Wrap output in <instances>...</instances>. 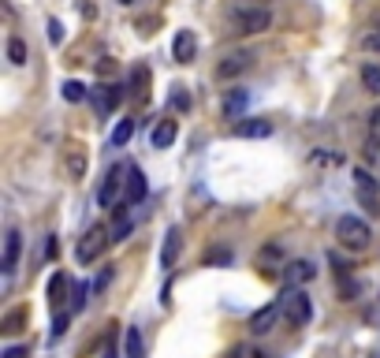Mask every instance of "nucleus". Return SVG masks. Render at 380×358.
<instances>
[{
  "instance_id": "1",
  "label": "nucleus",
  "mask_w": 380,
  "mask_h": 358,
  "mask_svg": "<svg viewBox=\"0 0 380 358\" xmlns=\"http://www.w3.org/2000/svg\"><path fill=\"white\" fill-rule=\"evenodd\" d=\"M336 239H339L343 250H369V243H373V228H369L361 217H339Z\"/></svg>"
},
{
  "instance_id": "2",
  "label": "nucleus",
  "mask_w": 380,
  "mask_h": 358,
  "mask_svg": "<svg viewBox=\"0 0 380 358\" xmlns=\"http://www.w3.org/2000/svg\"><path fill=\"white\" fill-rule=\"evenodd\" d=\"M231 26L239 34H265L272 30V12L268 8H231Z\"/></svg>"
},
{
  "instance_id": "3",
  "label": "nucleus",
  "mask_w": 380,
  "mask_h": 358,
  "mask_svg": "<svg viewBox=\"0 0 380 358\" xmlns=\"http://www.w3.org/2000/svg\"><path fill=\"white\" fill-rule=\"evenodd\" d=\"M354 195H358V201H361V209H366V213H380V183L369 176L366 168H358L354 172Z\"/></svg>"
},
{
  "instance_id": "4",
  "label": "nucleus",
  "mask_w": 380,
  "mask_h": 358,
  "mask_svg": "<svg viewBox=\"0 0 380 358\" xmlns=\"http://www.w3.org/2000/svg\"><path fill=\"white\" fill-rule=\"evenodd\" d=\"M283 314H287V321H291L294 328H302L306 321L313 317V306H310V295L306 291H299V288H291L283 295Z\"/></svg>"
},
{
  "instance_id": "5",
  "label": "nucleus",
  "mask_w": 380,
  "mask_h": 358,
  "mask_svg": "<svg viewBox=\"0 0 380 358\" xmlns=\"http://www.w3.org/2000/svg\"><path fill=\"white\" fill-rule=\"evenodd\" d=\"M90 97H94L97 112H101V116H108V112H112V108L119 105V101L127 97V86H123V82H101V86L90 90Z\"/></svg>"
},
{
  "instance_id": "6",
  "label": "nucleus",
  "mask_w": 380,
  "mask_h": 358,
  "mask_svg": "<svg viewBox=\"0 0 380 358\" xmlns=\"http://www.w3.org/2000/svg\"><path fill=\"white\" fill-rule=\"evenodd\" d=\"M112 243L108 239V232H105V224H94L86 235H82V243H79V261L86 265V261H94V258H101L105 254V246Z\"/></svg>"
},
{
  "instance_id": "7",
  "label": "nucleus",
  "mask_w": 380,
  "mask_h": 358,
  "mask_svg": "<svg viewBox=\"0 0 380 358\" xmlns=\"http://www.w3.org/2000/svg\"><path fill=\"white\" fill-rule=\"evenodd\" d=\"M123 187H127V164H112L108 176H105V183H101V190H97V201H101V206H116V195Z\"/></svg>"
},
{
  "instance_id": "8",
  "label": "nucleus",
  "mask_w": 380,
  "mask_h": 358,
  "mask_svg": "<svg viewBox=\"0 0 380 358\" xmlns=\"http://www.w3.org/2000/svg\"><path fill=\"white\" fill-rule=\"evenodd\" d=\"M231 135H235V139H268V135H272V119L246 116V119H239V123H231Z\"/></svg>"
},
{
  "instance_id": "9",
  "label": "nucleus",
  "mask_w": 380,
  "mask_h": 358,
  "mask_svg": "<svg viewBox=\"0 0 380 358\" xmlns=\"http://www.w3.org/2000/svg\"><path fill=\"white\" fill-rule=\"evenodd\" d=\"M19 254H23V235H19V228H8L4 232V258H0V272H4V277L15 272Z\"/></svg>"
},
{
  "instance_id": "10",
  "label": "nucleus",
  "mask_w": 380,
  "mask_h": 358,
  "mask_svg": "<svg viewBox=\"0 0 380 358\" xmlns=\"http://www.w3.org/2000/svg\"><path fill=\"white\" fill-rule=\"evenodd\" d=\"M280 314H283V299H276V302H268V306H261L254 317H250V332H254V336H265L268 328L276 325V317H280Z\"/></svg>"
},
{
  "instance_id": "11",
  "label": "nucleus",
  "mask_w": 380,
  "mask_h": 358,
  "mask_svg": "<svg viewBox=\"0 0 380 358\" xmlns=\"http://www.w3.org/2000/svg\"><path fill=\"white\" fill-rule=\"evenodd\" d=\"M250 63H254L250 52H228V57L217 63V75L220 79H239L243 71H250Z\"/></svg>"
},
{
  "instance_id": "12",
  "label": "nucleus",
  "mask_w": 380,
  "mask_h": 358,
  "mask_svg": "<svg viewBox=\"0 0 380 358\" xmlns=\"http://www.w3.org/2000/svg\"><path fill=\"white\" fill-rule=\"evenodd\" d=\"M146 195H150V187H146V176L138 164H127V187H123V201H131V206H138Z\"/></svg>"
},
{
  "instance_id": "13",
  "label": "nucleus",
  "mask_w": 380,
  "mask_h": 358,
  "mask_svg": "<svg viewBox=\"0 0 380 358\" xmlns=\"http://www.w3.org/2000/svg\"><path fill=\"white\" fill-rule=\"evenodd\" d=\"M172 57L179 63H194V57H198V38H194V30H179V34H175Z\"/></svg>"
},
{
  "instance_id": "14",
  "label": "nucleus",
  "mask_w": 380,
  "mask_h": 358,
  "mask_svg": "<svg viewBox=\"0 0 380 358\" xmlns=\"http://www.w3.org/2000/svg\"><path fill=\"white\" fill-rule=\"evenodd\" d=\"M246 105H250V94H246V90H228V97H224V119H235V123H239V119H246L243 112H246Z\"/></svg>"
},
{
  "instance_id": "15",
  "label": "nucleus",
  "mask_w": 380,
  "mask_h": 358,
  "mask_svg": "<svg viewBox=\"0 0 380 358\" xmlns=\"http://www.w3.org/2000/svg\"><path fill=\"white\" fill-rule=\"evenodd\" d=\"M179 250H183V232H179V228H168V232H164V246H161V265H164V269H172V265H175Z\"/></svg>"
},
{
  "instance_id": "16",
  "label": "nucleus",
  "mask_w": 380,
  "mask_h": 358,
  "mask_svg": "<svg viewBox=\"0 0 380 358\" xmlns=\"http://www.w3.org/2000/svg\"><path fill=\"white\" fill-rule=\"evenodd\" d=\"M313 277H317V269H313V261H291V265H287V272H283V280L287 284H291V288H294V284H306V280H313Z\"/></svg>"
},
{
  "instance_id": "17",
  "label": "nucleus",
  "mask_w": 380,
  "mask_h": 358,
  "mask_svg": "<svg viewBox=\"0 0 380 358\" xmlns=\"http://www.w3.org/2000/svg\"><path fill=\"white\" fill-rule=\"evenodd\" d=\"M175 135H179V123H175V119H161V123L153 127V146L157 150H168L175 142Z\"/></svg>"
},
{
  "instance_id": "18",
  "label": "nucleus",
  "mask_w": 380,
  "mask_h": 358,
  "mask_svg": "<svg viewBox=\"0 0 380 358\" xmlns=\"http://www.w3.org/2000/svg\"><path fill=\"white\" fill-rule=\"evenodd\" d=\"M23 325H26V306H15L12 314L0 317V336H19Z\"/></svg>"
},
{
  "instance_id": "19",
  "label": "nucleus",
  "mask_w": 380,
  "mask_h": 358,
  "mask_svg": "<svg viewBox=\"0 0 380 358\" xmlns=\"http://www.w3.org/2000/svg\"><path fill=\"white\" fill-rule=\"evenodd\" d=\"M123 358H146V344L138 328H127L123 332Z\"/></svg>"
},
{
  "instance_id": "20",
  "label": "nucleus",
  "mask_w": 380,
  "mask_h": 358,
  "mask_svg": "<svg viewBox=\"0 0 380 358\" xmlns=\"http://www.w3.org/2000/svg\"><path fill=\"white\" fill-rule=\"evenodd\" d=\"M68 172H71V179L86 176V153H82V146H68Z\"/></svg>"
},
{
  "instance_id": "21",
  "label": "nucleus",
  "mask_w": 380,
  "mask_h": 358,
  "mask_svg": "<svg viewBox=\"0 0 380 358\" xmlns=\"http://www.w3.org/2000/svg\"><path fill=\"white\" fill-rule=\"evenodd\" d=\"M49 299H52V306H63V299H68V277L63 272H52V280H49Z\"/></svg>"
},
{
  "instance_id": "22",
  "label": "nucleus",
  "mask_w": 380,
  "mask_h": 358,
  "mask_svg": "<svg viewBox=\"0 0 380 358\" xmlns=\"http://www.w3.org/2000/svg\"><path fill=\"white\" fill-rule=\"evenodd\" d=\"M146 86H150V68H146V63H138V68L131 71V82H127V90H131L134 97H142Z\"/></svg>"
},
{
  "instance_id": "23",
  "label": "nucleus",
  "mask_w": 380,
  "mask_h": 358,
  "mask_svg": "<svg viewBox=\"0 0 380 358\" xmlns=\"http://www.w3.org/2000/svg\"><path fill=\"white\" fill-rule=\"evenodd\" d=\"M361 82L369 94H380V63H361Z\"/></svg>"
},
{
  "instance_id": "24",
  "label": "nucleus",
  "mask_w": 380,
  "mask_h": 358,
  "mask_svg": "<svg viewBox=\"0 0 380 358\" xmlns=\"http://www.w3.org/2000/svg\"><path fill=\"white\" fill-rule=\"evenodd\" d=\"M134 135V119H119V123L112 127V146H127Z\"/></svg>"
},
{
  "instance_id": "25",
  "label": "nucleus",
  "mask_w": 380,
  "mask_h": 358,
  "mask_svg": "<svg viewBox=\"0 0 380 358\" xmlns=\"http://www.w3.org/2000/svg\"><path fill=\"white\" fill-rule=\"evenodd\" d=\"M82 97H86V86H82V82H75V79H68V82H63V101L79 105Z\"/></svg>"
},
{
  "instance_id": "26",
  "label": "nucleus",
  "mask_w": 380,
  "mask_h": 358,
  "mask_svg": "<svg viewBox=\"0 0 380 358\" xmlns=\"http://www.w3.org/2000/svg\"><path fill=\"white\" fill-rule=\"evenodd\" d=\"M86 295H90L86 284H71V314H79V310L86 306Z\"/></svg>"
},
{
  "instance_id": "27",
  "label": "nucleus",
  "mask_w": 380,
  "mask_h": 358,
  "mask_svg": "<svg viewBox=\"0 0 380 358\" xmlns=\"http://www.w3.org/2000/svg\"><path fill=\"white\" fill-rule=\"evenodd\" d=\"M8 60H12V63H26V45H23V38H12V41H8Z\"/></svg>"
},
{
  "instance_id": "28",
  "label": "nucleus",
  "mask_w": 380,
  "mask_h": 358,
  "mask_svg": "<svg viewBox=\"0 0 380 358\" xmlns=\"http://www.w3.org/2000/svg\"><path fill=\"white\" fill-rule=\"evenodd\" d=\"M172 108H179V112H187V108H190V94L183 86L172 90Z\"/></svg>"
},
{
  "instance_id": "29",
  "label": "nucleus",
  "mask_w": 380,
  "mask_h": 358,
  "mask_svg": "<svg viewBox=\"0 0 380 358\" xmlns=\"http://www.w3.org/2000/svg\"><path fill=\"white\" fill-rule=\"evenodd\" d=\"M361 153H366L369 161H377V153H380V131L369 135V139H366V150H361Z\"/></svg>"
},
{
  "instance_id": "30",
  "label": "nucleus",
  "mask_w": 380,
  "mask_h": 358,
  "mask_svg": "<svg viewBox=\"0 0 380 358\" xmlns=\"http://www.w3.org/2000/svg\"><path fill=\"white\" fill-rule=\"evenodd\" d=\"M97 75H101V79H112V75H116V60H112V57L97 60Z\"/></svg>"
},
{
  "instance_id": "31",
  "label": "nucleus",
  "mask_w": 380,
  "mask_h": 358,
  "mask_svg": "<svg viewBox=\"0 0 380 358\" xmlns=\"http://www.w3.org/2000/svg\"><path fill=\"white\" fill-rule=\"evenodd\" d=\"M49 41H52V45L63 41V23H60V19H49Z\"/></svg>"
},
{
  "instance_id": "32",
  "label": "nucleus",
  "mask_w": 380,
  "mask_h": 358,
  "mask_svg": "<svg viewBox=\"0 0 380 358\" xmlns=\"http://www.w3.org/2000/svg\"><path fill=\"white\" fill-rule=\"evenodd\" d=\"M63 332H68V317H63V314H60L57 321H52V339H60Z\"/></svg>"
},
{
  "instance_id": "33",
  "label": "nucleus",
  "mask_w": 380,
  "mask_h": 358,
  "mask_svg": "<svg viewBox=\"0 0 380 358\" xmlns=\"http://www.w3.org/2000/svg\"><path fill=\"white\" fill-rule=\"evenodd\" d=\"M108 280H112V269H101V277H97V284H94V295H97V291H105Z\"/></svg>"
},
{
  "instance_id": "34",
  "label": "nucleus",
  "mask_w": 380,
  "mask_h": 358,
  "mask_svg": "<svg viewBox=\"0 0 380 358\" xmlns=\"http://www.w3.org/2000/svg\"><path fill=\"white\" fill-rule=\"evenodd\" d=\"M206 261H209V265H220V261H228V250H209V254H206Z\"/></svg>"
},
{
  "instance_id": "35",
  "label": "nucleus",
  "mask_w": 380,
  "mask_h": 358,
  "mask_svg": "<svg viewBox=\"0 0 380 358\" xmlns=\"http://www.w3.org/2000/svg\"><path fill=\"white\" fill-rule=\"evenodd\" d=\"M0 358H26V347H8Z\"/></svg>"
},
{
  "instance_id": "36",
  "label": "nucleus",
  "mask_w": 380,
  "mask_h": 358,
  "mask_svg": "<svg viewBox=\"0 0 380 358\" xmlns=\"http://www.w3.org/2000/svg\"><path fill=\"white\" fill-rule=\"evenodd\" d=\"M366 49H373V52H380V34H369V38H366Z\"/></svg>"
},
{
  "instance_id": "37",
  "label": "nucleus",
  "mask_w": 380,
  "mask_h": 358,
  "mask_svg": "<svg viewBox=\"0 0 380 358\" xmlns=\"http://www.w3.org/2000/svg\"><path fill=\"white\" fill-rule=\"evenodd\" d=\"M105 358H116V347H112V344H108V351H105Z\"/></svg>"
},
{
  "instance_id": "38",
  "label": "nucleus",
  "mask_w": 380,
  "mask_h": 358,
  "mask_svg": "<svg viewBox=\"0 0 380 358\" xmlns=\"http://www.w3.org/2000/svg\"><path fill=\"white\" fill-rule=\"evenodd\" d=\"M119 4H134V0H119Z\"/></svg>"
}]
</instances>
